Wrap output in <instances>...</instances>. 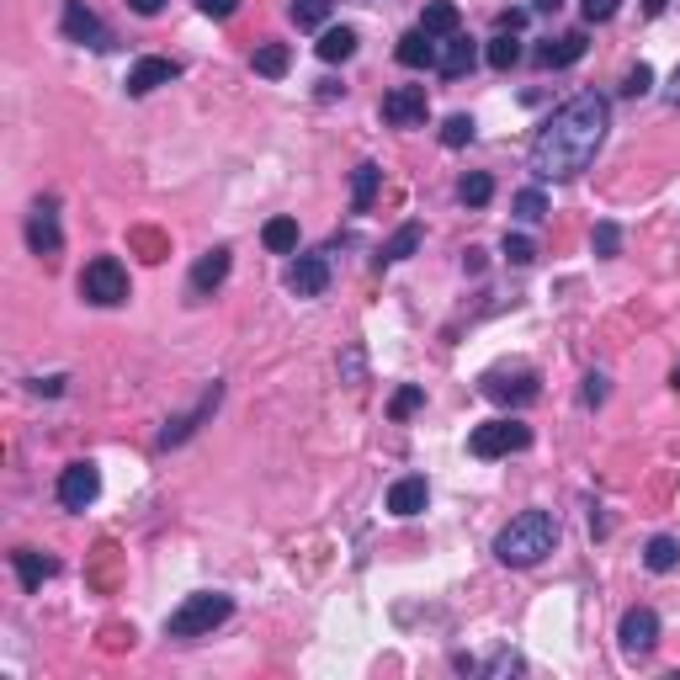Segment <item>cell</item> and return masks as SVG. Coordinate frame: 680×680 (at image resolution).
Returning <instances> with one entry per match:
<instances>
[{
	"label": "cell",
	"mask_w": 680,
	"mask_h": 680,
	"mask_svg": "<svg viewBox=\"0 0 680 680\" xmlns=\"http://www.w3.org/2000/svg\"><path fill=\"white\" fill-rule=\"evenodd\" d=\"M611 133V97L601 91H574V97L553 107L542 128L532 133V149H527V170L537 176V187H559V181H574L596 166V154Z\"/></svg>",
	"instance_id": "obj_1"
},
{
	"label": "cell",
	"mask_w": 680,
	"mask_h": 680,
	"mask_svg": "<svg viewBox=\"0 0 680 680\" xmlns=\"http://www.w3.org/2000/svg\"><path fill=\"white\" fill-rule=\"evenodd\" d=\"M559 516L553 510H521V516H510L506 527H500V537H494V559L506 563V569H537V563L548 559L553 548H559Z\"/></svg>",
	"instance_id": "obj_2"
},
{
	"label": "cell",
	"mask_w": 680,
	"mask_h": 680,
	"mask_svg": "<svg viewBox=\"0 0 680 680\" xmlns=\"http://www.w3.org/2000/svg\"><path fill=\"white\" fill-rule=\"evenodd\" d=\"M229 617H234V596H223V590H197V596H187V601L166 617V638L192 643V638H208L213 628H223Z\"/></svg>",
	"instance_id": "obj_3"
},
{
	"label": "cell",
	"mask_w": 680,
	"mask_h": 680,
	"mask_svg": "<svg viewBox=\"0 0 680 680\" xmlns=\"http://www.w3.org/2000/svg\"><path fill=\"white\" fill-rule=\"evenodd\" d=\"M80 298L97 303V309H118V303H128V267H122L118 256L86 261V271H80Z\"/></svg>",
	"instance_id": "obj_4"
},
{
	"label": "cell",
	"mask_w": 680,
	"mask_h": 680,
	"mask_svg": "<svg viewBox=\"0 0 680 680\" xmlns=\"http://www.w3.org/2000/svg\"><path fill=\"white\" fill-rule=\"evenodd\" d=\"M527 447H532V426H521V420H484L468 437V452L479 462L510 458V452H527Z\"/></svg>",
	"instance_id": "obj_5"
},
{
	"label": "cell",
	"mask_w": 680,
	"mask_h": 680,
	"mask_svg": "<svg viewBox=\"0 0 680 680\" xmlns=\"http://www.w3.org/2000/svg\"><path fill=\"white\" fill-rule=\"evenodd\" d=\"M617 643L628 659H649L659 649V611L654 607H628L617 622Z\"/></svg>",
	"instance_id": "obj_6"
},
{
	"label": "cell",
	"mask_w": 680,
	"mask_h": 680,
	"mask_svg": "<svg viewBox=\"0 0 680 680\" xmlns=\"http://www.w3.org/2000/svg\"><path fill=\"white\" fill-rule=\"evenodd\" d=\"M59 32H64L70 43H80V49H112V32H107V22H101L86 0H64V11H59Z\"/></svg>",
	"instance_id": "obj_7"
},
{
	"label": "cell",
	"mask_w": 680,
	"mask_h": 680,
	"mask_svg": "<svg viewBox=\"0 0 680 680\" xmlns=\"http://www.w3.org/2000/svg\"><path fill=\"white\" fill-rule=\"evenodd\" d=\"M64 229H59V197H38L27 213V250L32 256H59Z\"/></svg>",
	"instance_id": "obj_8"
},
{
	"label": "cell",
	"mask_w": 680,
	"mask_h": 680,
	"mask_svg": "<svg viewBox=\"0 0 680 680\" xmlns=\"http://www.w3.org/2000/svg\"><path fill=\"white\" fill-rule=\"evenodd\" d=\"M484 393L494 399V404H510V410H527V404H537V393H542V383H537L532 367H516V372H489L484 378Z\"/></svg>",
	"instance_id": "obj_9"
},
{
	"label": "cell",
	"mask_w": 680,
	"mask_h": 680,
	"mask_svg": "<svg viewBox=\"0 0 680 680\" xmlns=\"http://www.w3.org/2000/svg\"><path fill=\"white\" fill-rule=\"evenodd\" d=\"M378 112H383L389 128H426V118H431V97H426V86H393Z\"/></svg>",
	"instance_id": "obj_10"
},
{
	"label": "cell",
	"mask_w": 680,
	"mask_h": 680,
	"mask_svg": "<svg viewBox=\"0 0 680 680\" xmlns=\"http://www.w3.org/2000/svg\"><path fill=\"white\" fill-rule=\"evenodd\" d=\"M101 494V468L97 462H70L59 473V506L64 510H91Z\"/></svg>",
	"instance_id": "obj_11"
},
{
	"label": "cell",
	"mask_w": 680,
	"mask_h": 680,
	"mask_svg": "<svg viewBox=\"0 0 680 680\" xmlns=\"http://www.w3.org/2000/svg\"><path fill=\"white\" fill-rule=\"evenodd\" d=\"M282 282H288L292 298H324V292H330V256H324V250H309V256H298Z\"/></svg>",
	"instance_id": "obj_12"
},
{
	"label": "cell",
	"mask_w": 680,
	"mask_h": 680,
	"mask_svg": "<svg viewBox=\"0 0 680 680\" xmlns=\"http://www.w3.org/2000/svg\"><path fill=\"white\" fill-rule=\"evenodd\" d=\"M219 404H223V383L213 378V383H208V393L197 399V410H187V414H176V420H166V431H160V447L170 452V447H181L187 437H197V426H202L208 414H219Z\"/></svg>",
	"instance_id": "obj_13"
},
{
	"label": "cell",
	"mask_w": 680,
	"mask_h": 680,
	"mask_svg": "<svg viewBox=\"0 0 680 680\" xmlns=\"http://www.w3.org/2000/svg\"><path fill=\"white\" fill-rule=\"evenodd\" d=\"M584 49H590V38H584V27H569V32H559V38H542L532 49L537 70H569V64H580Z\"/></svg>",
	"instance_id": "obj_14"
},
{
	"label": "cell",
	"mask_w": 680,
	"mask_h": 680,
	"mask_svg": "<svg viewBox=\"0 0 680 680\" xmlns=\"http://www.w3.org/2000/svg\"><path fill=\"white\" fill-rule=\"evenodd\" d=\"M170 80H181V64H176V59H160V53H144V59L128 70L122 91H128V97H149V91H160Z\"/></svg>",
	"instance_id": "obj_15"
},
{
	"label": "cell",
	"mask_w": 680,
	"mask_h": 680,
	"mask_svg": "<svg viewBox=\"0 0 680 680\" xmlns=\"http://www.w3.org/2000/svg\"><path fill=\"white\" fill-rule=\"evenodd\" d=\"M473 64H479V43H473L468 32L437 38V74L441 80H462V74H473Z\"/></svg>",
	"instance_id": "obj_16"
},
{
	"label": "cell",
	"mask_w": 680,
	"mask_h": 680,
	"mask_svg": "<svg viewBox=\"0 0 680 680\" xmlns=\"http://www.w3.org/2000/svg\"><path fill=\"white\" fill-rule=\"evenodd\" d=\"M426 500H431V484H426L420 473H404V479H393V484H389L383 510H389V516H399V521H410V516H420V510H426Z\"/></svg>",
	"instance_id": "obj_17"
},
{
	"label": "cell",
	"mask_w": 680,
	"mask_h": 680,
	"mask_svg": "<svg viewBox=\"0 0 680 680\" xmlns=\"http://www.w3.org/2000/svg\"><path fill=\"white\" fill-rule=\"evenodd\" d=\"M229 267H234V250L229 244H213L202 261L192 267V298H208V292L223 288V277H229Z\"/></svg>",
	"instance_id": "obj_18"
},
{
	"label": "cell",
	"mask_w": 680,
	"mask_h": 680,
	"mask_svg": "<svg viewBox=\"0 0 680 680\" xmlns=\"http://www.w3.org/2000/svg\"><path fill=\"white\" fill-rule=\"evenodd\" d=\"M11 569H17L22 590L32 596V590H43V580H53V574H59V559L38 553V548H17V553H11Z\"/></svg>",
	"instance_id": "obj_19"
},
{
	"label": "cell",
	"mask_w": 680,
	"mask_h": 680,
	"mask_svg": "<svg viewBox=\"0 0 680 680\" xmlns=\"http://www.w3.org/2000/svg\"><path fill=\"white\" fill-rule=\"evenodd\" d=\"M393 59H399L404 70H437V38H431V32H420V27H410V32L399 38Z\"/></svg>",
	"instance_id": "obj_20"
},
{
	"label": "cell",
	"mask_w": 680,
	"mask_h": 680,
	"mask_svg": "<svg viewBox=\"0 0 680 680\" xmlns=\"http://www.w3.org/2000/svg\"><path fill=\"white\" fill-rule=\"evenodd\" d=\"M357 43H362V38H357V27H324L314 49H319V59H324V64H346V59L357 53Z\"/></svg>",
	"instance_id": "obj_21"
},
{
	"label": "cell",
	"mask_w": 680,
	"mask_h": 680,
	"mask_svg": "<svg viewBox=\"0 0 680 680\" xmlns=\"http://www.w3.org/2000/svg\"><path fill=\"white\" fill-rule=\"evenodd\" d=\"M462 22L458 0H426V11H420V32H431V38H452Z\"/></svg>",
	"instance_id": "obj_22"
},
{
	"label": "cell",
	"mask_w": 680,
	"mask_h": 680,
	"mask_svg": "<svg viewBox=\"0 0 680 680\" xmlns=\"http://www.w3.org/2000/svg\"><path fill=\"white\" fill-rule=\"evenodd\" d=\"M378 187H383V166L362 160V166L351 170V213H367L372 197H378Z\"/></svg>",
	"instance_id": "obj_23"
},
{
	"label": "cell",
	"mask_w": 680,
	"mask_h": 680,
	"mask_svg": "<svg viewBox=\"0 0 680 680\" xmlns=\"http://www.w3.org/2000/svg\"><path fill=\"white\" fill-rule=\"evenodd\" d=\"M292 64V49L288 43H261V49L250 53V70L261 74V80H282Z\"/></svg>",
	"instance_id": "obj_24"
},
{
	"label": "cell",
	"mask_w": 680,
	"mask_h": 680,
	"mask_svg": "<svg viewBox=\"0 0 680 680\" xmlns=\"http://www.w3.org/2000/svg\"><path fill=\"white\" fill-rule=\"evenodd\" d=\"M680 563V542L670 532H659V537H649V548H643V569L649 574H670Z\"/></svg>",
	"instance_id": "obj_25"
},
{
	"label": "cell",
	"mask_w": 680,
	"mask_h": 680,
	"mask_svg": "<svg viewBox=\"0 0 680 680\" xmlns=\"http://www.w3.org/2000/svg\"><path fill=\"white\" fill-rule=\"evenodd\" d=\"M414 250H420V223H399L393 240L383 244V256H378V267H399V261H410Z\"/></svg>",
	"instance_id": "obj_26"
},
{
	"label": "cell",
	"mask_w": 680,
	"mask_h": 680,
	"mask_svg": "<svg viewBox=\"0 0 680 680\" xmlns=\"http://www.w3.org/2000/svg\"><path fill=\"white\" fill-rule=\"evenodd\" d=\"M484 59H489V70L510 74L516 64H521V38H516V32H494V38H489V49H484Z\"/></svg>",
	"instance_id": "obj_27"
},
{
	"label": "cell",
	"mask_w": 680,
	"mask_h": 680,
	"mask_svg": "<svg viewBox=\"0 0 680 680\" xmlns=\"http://www.w3.org/2000/svg\"><path fill=\"white\" fill-rule=\"evenodd\" d=\"M489 197H494V176H489V170H468V176L458 181L462 208H489Z\"/></svg>",
	"instance_id": "obj_28"
},
{
	"label": "cell",
	"mask_w": 680,
	"mask_h": 680,
	"mask_svg": "<svg viewBox=\"0 0 680 680\" xmlns=\"http://www.w3.org/2000/svg\"><path fill=\"white\" fill-rule=\"evenodd\" d=\"M261 244L271 256H298V219H271L261 229Z\"/></svg>",
	"instance_id": "obj_29"
},
{
	"label": "cell",
	"mask_w": 680,
	"mask_h": 680,
	"mask_svg": "<svg viewBox=\"0 0 680 680\" xmlns=\"http://www.w3.org/2000/svg\"><path fill=\"white\" fill-rule=\"evenodd\" d=\"M510 213H516V223H542L548 219V197H542V187H527V192L510 197Z\"/></svg>",
	"instance_id": "obj_30"
},
{
	"label": "cell",
	"mask_w": 680,
	"mask_h": 680,
	"mask_svg": "<svg viewBox=\"0 0 680 680\" xmlns=\"http://www.w3.org/2000/svg\"><path fill=\"white\" fill-rule=\"evenodd\" d=\"M473 133H479V122L468 118V112H452V118L441 122V144H447V149H462V144H473Z\"/></svg>",
	"instance_id": "obj_31"
},
{
	"label": "cell",
	"mask_w": 680,
	"mask_h": 680,
	"mask_svg": "<svg viewBox=\"0 0 680 680\" xmlns=\"http://www.w3.org/2000/svg\"><path fill=\"white\" fill-rule=\"evenodd\" d=\"M330 6L336 0H292V22L303 27V32H314V27L330 22Z\"/></svg>",
	"instance_id": "obj_32"
},
{
	"label": "cell",
	"mask_w": 680,
	"mask_h": 680,
	"mask_svg": "<svg viewBox=\"0 0 680 680\" xmlns=\"http://www.w3.org/2000/svg\"><path fill=\"white\" fill-rule=\"evenodd\" d=\"M500 256H506L510 267H532V261H537V244L527 240V234H510V229H506V240H500Z\"/></svg>",
	"instance_id": "obj_33"
},
{
	"label": "cell",
	"mask_w": 680,
	"mask_h": 680,
	"mask_svg": "<svg viewBox=\"0 0 680 680\" xmlns=\"http://www.w3.org/2000/svg\"><path fill=\"white\" fill-rule=\"evenodd\" d=\"M590 250H596L601 261H611V256L622 250V229H617L611 219H601V223H596V234H590Z\"/></svg>",
	"instance_id": "obj_34"
},
{
	"label": "cell",
	"mask_w": 680,
	"mask_h": 680,
	"mask_svg": "<svg viewBox=\"0 0 680 680\" xmlns=\"http://www.w3.org/2000/svg\"><path fill=\"white\" fill-rule=\"evenodd\" d=\"M649 91H654V70H649V64L638 59V64H632L628 74H622V97L638 101V97H649Z\"/></svg>",
	"instance_id": "obj_35"
},
{
	"label": "cell",
	"mask_w": 680,
	"mask_h": 680,
	"mask_svg": "<svg viewBox=\"0 0 680 680\" xmlns=\"http://www.w3.org/2000/svg\"><path fill=\"white\" fill-rule=\"evenodd\" d=\"M420 404H426V389H420V383H404V389L393 393V404H389V414L393 420H410L414 410H420Z\"/></svg>",
	"instance_id": "obj_36"
},
{
	"label": "cell",
	"mask_w": 680,
	"mask_h": 680,
	"mask_svg": "<svg viewBox=\"0 0 680 680\" xmlns=\"http://www.w3.org/2000/svg\"><path fill=\"white\" fill-rule=\"evenodd\" d=\"M479 670H484V676H521V670H527V659L516 654V649H500V654L484 659Z\"/></svg>",
	"instance_id": "obj_37"
},
{
	"label": "cell",
	"mask_w": 680,
	"mask_h": 680,
	"mask_svg": "<svg viewBox=\"0 0 680 680\" xmlns=\"http://www.w3.org/2000/svg\"><path fill=\"white\" fill-rule=\"evenodd\" d=\"M617 11H622V0H580V17L590 27H596V22H611Z\"/></svg>",
	"instance_id": "obj_38"
},
{
	"label": "cell",
	"mask_w": 680,
	"mask_h": 680,
	"mask_svg": "<svg viewBox=\"0 0 680 680\" xmlns=\"http://www.w3.org/2000/svg\"><path fill=\"white\" fill-rule=\"evenodd\" d=\"M607 393H611L607 372H584V404H590V410H601V404H607Z\"/></svg>",
	"instance_id": "obj_39"
},
{
	"label": "cell",
	"mask_w": 680,
	"mask_h": 680,
	"mask_svg": "<svg viewBox=\"0 0 680 680\" xmlns=\"http://www.w3.org/2000/svg\"><path fill=\"white\" fill-rule=\"evenodd\" d=\"M197 11H202V17H213V22H229V17L240 11V0H197Z\"/></svg>",
	"instance_id": "obj_40"
},
{
	"label": "cell",
	"mask_w": 680,
	"mask_h": 680,
	"mask_svg": "<svg viewBox=\"0 0 680 680\" xmlns=\"http://www.w3.org/2000/svg\"><path fill=\"white\" fill-rule=\"evenodd\" d=\"M532 17V6H516V11H500V32H521Z\"/></svg>",
	"instance_id": "obj_41"
},
{
	"label": "cell",
	"mask_w": 680,
	"mask_h": 680,
	"mask_svg": "<svg viewBox=\"0 0 680 680\" xmlns=\"http://www.w3.org/2000/svg\"><path fill=\"white\" fill-rule=\"evenodd\" d=\"M64 383H70V378H59V372H53V378H38V383H32V393H49V399H59V393H64Z\"/></svg>",
	"instance_id": "obj_42"
},
{
	"label": "cell",
	"mask_w": 680,
	"mask_h": 680,
	"mask_svg": "<svg viewBox=\"0 0 680 680\" xmlns=\"http://www.w3.org/2000/svg\"><path fill=\"white\" fill-rule=\"evenodd\" d=\"M128 11H133V17H160L166 0H128Z\"/></svg>",
	"instance_id": "obj_43"
},
{
	"label": "cell",
	"mask_w": 680,
	"mask_h": 680,
	"mask_svg": "<svg viewBox=\"0 0 680 680\" xmlns=\"http://www.w3.org/2000/svg\"><path fill=\"white\" fill-rule=\"evenodd\" d=\"M462 271H473V277H479V271H484V250H473V244H468V250H462Z\"/></svg>",
	"instance_id": "obj_44"
},
{
	"label": "cell",
	"mask_w": 680,
	"mask_h": 680,
	"mask_svg": "<svg viewBox=\"0 0 680 680\" xmlns=\"http://www.w3.org/2000/svg\"><path fill=\"white\" fill-rule=\"evenodd\" d=\"M532 6V17H559L563 11V0H527Z\"/></svg>",
	"instance_id": "obj_45"
},
{
	"label": "cell",
	"mask_w": 680,
	"mask_h": 680,
	"mask_svg": "<svg viewBox=\"0 0 680 680\" xmlns=\"http://www.w3.org/2000/svg\"><path fill=\"white\" fill-rule=\"evenodd\" d=\"M346 378H351V383L362 378V351H346Z\"/></svg>",
	"instance_id": "obj_46"
},
{
	"label": "cell",
	"mask_w": 680,
	"mask_h": 680,
	"mask_svg": "<svg viewBox=\"0 0 680 680\" xmlns=\"http://www.w3.org/2000/svg\"><path fill=\"white\" fill-rule=\"evenodd\" d=\"M346 97V86H336V80H319V101H336Z\"/></svg>",
	"instance_id": "obj_47"
},
{
	"label": "cell",
	"mask_w": 680,
	"mask_h": 680,
	"mask_svg": "<svg viewBox=\"0 0 680 680\" xmlns=\"http://www.w3.org/2000/svg\"><path fill=\"white\" fill-rule=\"evenodd\" d=\"M664 101H670V107H680V64H676V74H670V86H664Z\"/></svg>",
	"instance_id": "obj_48"
},
{
	"label": "cell",
	"mask_w": 680,
	"mask_h": 680,
	"mask_svg": "<svg viewBox=\"0 0 680 680\" xmlns=\"http://www.w3.org/2000/svg\"><path fill=\"white\" fill-rule=\"evenodd\" d=\"M670 11V0H643V17H664Z\"/></svg>",
	"instance_id": "obj_49"
},
{
	"label": "cell",
	"mask_w": 680,
	"mask_h": 680,
	"mask_svg": "<svg viewBox=\"0 0 680 680\" xmlns=\"http://www.w3.org/2000/svg\"><path fill=\"white\" fill-rule=\"evenodd\" d=\"M670 383H676V393H680V362H676V372H670Z\"/></svg>",
	"instance_id": "obj_50"
}]
</instances>
